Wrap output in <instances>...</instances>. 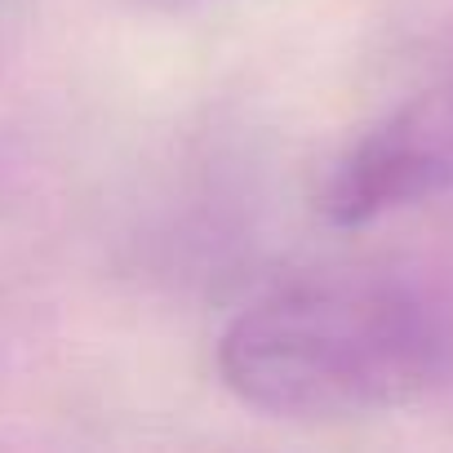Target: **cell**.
<instances>
[{
	"label": "cell",
	"instance_id": "cell-2",
	"mask_svg": "<svg viewBox=\"0 0 453 453\" xmlns=\"http://www.w3.org/2000/svg\"><path fill=\"white\" fill-rule=\"evenodd\" d=\"M453 187V81L404 103L329 169L320 213L338 226H365L382 213L422 204Z\"/></svg>",
	"mask_w": 453,
	"mask_h": 453
},
{
	"label": "cell",
	"instance_id": "cell-1",
	"mask_svg": "<svg viewBox=\"0 0 453 453\" xmlns=\"http://www.w3.org/2000/svg\"><path fill=\"white\" fill-rule=\"evenodd\" d=\"M444 360L435 311L391 276H316L245 307L218 373L276 418H365L418 400Z\"/></svg>",
	"mask_w": 453,
	"mask_h": 453
}]
</instances>
